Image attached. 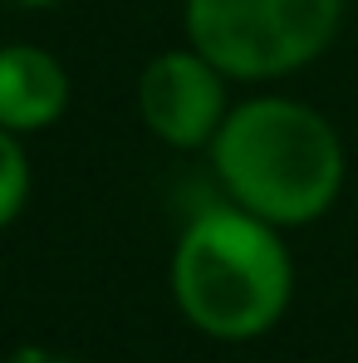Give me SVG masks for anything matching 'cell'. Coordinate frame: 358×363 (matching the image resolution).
I'll list each match as a JSON object with an SVG mask.
<instances>
[{
  "instance_id": "7",
  "label": "cell",
  "mask_w": 358,
  "mask_h": 363,
  "mask_svg": "<svg viewBox=\"0 0 358 363\" xmlns=\"http://www.w3.org/2000/svg\"><path fill=\"white\" fill-rule=\"evenodd\" d=\"M5 363H74V359H60V354H50V349H20V354H10Z\"/></svg>"
},
{
  "instance_id": "8",
  "label": "cell",
  "mask_w": 358,
  "mask_h": 363,
  "mask_svg": "<svg viewBox=\"0 0 358 363\" xmlns=\"http://www.w3.org/2000/svg\"><path fill=\"white\" fill-rule=\"evenodd\" d=\"M10 5H25V10H45V5H55V0H10Z\"/></svg>"
},
{
  "instance_id": "4",
  "label": "cell",
  "mask_w": 358,
  "mask_h": 363,
  "mask_svg": "<svg viewBox=\"0 0 358 363\" xmlns=\"http://www.w3.org/2000/svg\"><path fill=\"white\" fill-rule=\"evenodd\" d=\"M138 108H142V123L162 143L196 147L211 133H221V123H226L221 69L206 55H162L142 69Z\"/></svg>"
},
{
  "instance_id": "3",
  "label": "cell",
  "mask_w": 358,
  "mask_h": 363,
  "mask_svg": "<svg viewBox=\"0 0 358 363\" xmlns=\"http://www.w3.org/2000/svg\"><path fill=\"white\" fill-rule=\"evenodd\" d=\"M196 55L221 74L265 79L314 60L339 30V0H186Z\"/></svg>"
},
{
  "instance_id": "1",
  "label": "cell",
  "mask_w": 358,
  "mask_h": 363,
  "mask_svg": "<svg viewBox=\"0 0 358 363\" xmlns=\"http://www.w3.org/2000/svg\"><path fill=\"white\" fill-rule=\"evenodd\" d=\"M216 172L245 211L275 226L314 221L344 182L334 128L290 99H255L216 133Z\"/></svg>"
},
{
  "instance_id": "5",
  "label": "cell",
  "mask_w": 358,
  "mask_h": 363,
  "mask_svg": "<svg viewBox=\"0 0 358 363\" xmlns=\"http://www.w3.org/2000/svg\"><path fill=\"white\" fill-rule=\"evenodd\" d=\"M69 104V74L60 69L55 55L10 45L0 50V128L30 133L50 128Z\"/></svg>"
},
{
  "instance_id": "6",
  "label": "cell",
  "mask_w": 358,
  "mask_h": 363,
  "mask_svg": "<svg viewBox=\"0 0 358 363\" xmlns=\"http://www.w3.org/2000/svg\"><path fill=\"white\" fill-rule=\"evenodd\" d=\"M25 191H30L25 152H20V143L10 138V128H0V226L25 206Z\"/></svg>"
},
{
  "instance_id": "2",
  "label": "cell",
  "mask_w": 358,
  "mask_h": 363,
  "mask_svg": "<svg viewBox=\"0 0 358 363\" xmlns=\"http://www.w3.org/2000/svg\"><path fill=\"white\" fill-rule=\"evenodd\" d=\"M172 290L181 314L216 334H265L290 300V255L255 211H201L177 245Z\"/></svg>"
}]
</instances>
